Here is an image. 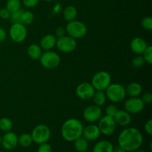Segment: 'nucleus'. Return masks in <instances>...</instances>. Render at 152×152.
Returning <instances> with one entry per match:
<instances>
[{
  "label": "nucleus",
  "mask_w": 152,
  "mask_h": 152,
  "mask_svg": "<svg viewBox=\"0 0 152 152\" xmlns=\"http://www.w3.org/2000/svg\"><path fill=\"white\" fill-rule=\"evenodd\" d=\"M118 145L125 151H135L143 142V136L139 129L129 127L123 129L118 136Z\"/></svg>",
  "instance_id": "f257e3e1"
},
{
  "label": "nucleus",
  "mask_w": 152,
  "mask_h": 152,
  "mask_svg": "<svg viewBox=\"0 0 152 152\" xmlns=\"http://www.w3.org/2000/svg\"><path fill=\"white\" fill-rule=\"evenodd\" d=\"M83 126L81 122L75 118L65 120L61 127V135L65 141L74 142L77 138L82 137Z\"/></svg>",
  "instance_id": "f03ea898"
},
{
  "label": "nucleus",
  "mask_w": 152,
  "mask_h": 152,
  "mask_svg": "<svg viewBox=\"0 0 152 152\" xmlns=\"http://www.w3.org/2000/svg\"><path fill=\"white\" fill-rule=\"evenodd\" d=\"M107 99L114 103H119L126 98V88L119 83H111L105 90Z\"/></svg>",
  "instance_id": "7ed1b4c3"
},
{
  "label": "nucleus",
  "mask_w": 152,
  "mask_h": 152,
  "mask_svg": "<svg viewBox=\"0 0 152 152\" xmlns=\"http://www.w3.org/2000/svg\"><path fill=\"white\" fill-rule=\"evenodd\" d=\"M65 31L68 36L77 39L83 38L87 34L88 28L83 22L74 19L68 22L65 27Z\"/></svg>",
  "instance_id": "20e7f679"
},
{
  "label": "nucleus",
  "mask_w": 152,
  "mask_h": 152,
  "mask_svg": "<svg viewBox=\"0 0 152 152\" xmlns=\"http://www.w3.org/2000/svg\"><path fill=\"white\" fill-rule=\"evenodd\" d=\"M31 137L33 142L37 144H42L48 142L51 137V132L48 126L44 124H39L36 126L31 132Z\"/></svg>",
  "instance_id": "39448f33"
},
{
  "label": "nucleus",
  "mask_w": 152,
  "mask_h": 152,
  "mask_svg": "<svg viewBox=\"0 0 152 152\" xmlns=\"http://www.w3.org/2000/svg\"><path fill=\"white\" fill-rule=\"evenodd\" d=\"M91 83L96 91H105L111 83V74L105 71H98L93 76Z\"/></svg>",
  "instance_id": "423d86ee"
},
{
  "label": "nucleus",
  "mask_w": 152,
  "mask_h": 152,
  "mask_svg": "<svg viewBox=\"0 0 152 152\" xmlns=\"http://www.w3.org/2000/svg\"><path fill=\"white\" fill-rule=\"evenodd\" d=\"M39 61L42 67L46 69H54L61 62L60 56L53 50H47L42 53Z\"/></svg>",
  "instance_id": "0eeeda50"
},
{
  "label": "nucleus",
  "mask_w": 152,
  "mask_h": 152,
  "mask_svg": "<svg viewBox=\"0 0 152 152\" xmlns=\"http://www.w3.org/2000/svg\"><path fill=\"white\" fill-rule=\"evenodd\" d=\"M10 38L16 43H21L25 40L28 36V31L25 25L20 22L13 23L9 29Z\"/></svg>",
  "instance_id": "6e6552de"
},
{
  "label": "nucleus",
  "mask_w": 152,
  "mask_h": 152,
  "mask_svg": "<svg viewBox=\"0 0 152 152\" xmlns=\"http://www.w3.org/2000/svg\"><path fill=\"white\" fill-rule=\"evenodd\" d=\"M98 122L99 123H98L97 126L102 134L105 135V136H110L115 132L117 124L112 117L108 115L102 116L101 118L98 120Z\"/></svg>",
  "instance_id": "1a4fd4ad"
},
{
  "label": "nucleus",
  "mask_w": 152,
  "mask_h": 152,
  "mask_svg": "<svg viewBox=\"0 0 152 152\" xmlns=\"http://www.w3.org/2000/svg\"><path fill=\"white\" fill-rule=\"evenodd\" d=\"M56 46L59 51L62 53H71L77 48V40L68 35L56 39Z\"/></svg>",
  "instance_id": "9d476101"
},
{
  "label": "nucleus",
  "mask_w": 152,
  "mask_h": 152,
  "mask_svg": "<svg viewBox=\"0 0 152 152\" xmlns=\"http://www.w3.org/2000/svg\"><path fill=\"white\" fill-rule=\"evenodd\" d=\"M145 108V104L142 99L138 96L130 97L126 99L124 103L125 111L130 114H137L140 113Z\"/></svg>",
  "instance_id": "9b49d317"
},
{
  "label": "nucleus",
  "mask_w": 152,
  "mask_h": 152,
  "mask_svg": "<svg viewBox=\"0 0 152 152\" xmlns=\"http://www.w3.org/2000/svg\"><path fill=\"white\" fill-rule=\"evenodd\" d=\"M84 120L89 123H94L102 116V109L99 106L96 105H90L86 107L83 113Z\"/></svg>",
  "instance_id": "f8f14e48"
},
{
  "label": "nucleus",
  "mask_w": 152,
  "mask_h": 152,
  "mask_svg": "<svg viewBox=\"0 0 152 152\" xmlns=\"http://www.w3.org/2000/svg\"><path fill=\"white\" fill-rule=\"evenodd\" d=\"M95 89L89 83H82L77 86L75 93L80 99L83 100L91 99L95 93Z\"/></svg>",
  "instance_id": "ddd939ff"
},
{
  "label": "nucleus",
  "mask_w": 152,
  "mask_h": 152,
  "mask_svg": "<svg viewBox=\"0 0 152 152\" xmlns=\"http://www.w3.org/2000/svg\"><path fill=\"white\" fill-rule=\"evenodd\" d=\"M18 137L16 133L13 132H5L3 137H1V145L3 148L7 151H11L16 148L18 145Z\"/></svg>",
  "instance_id": "4468645a"
},
{
  "label": "nucleus",
  "mask_w": 152,
  "mask_h": 152,
  "mask_svg": "<svg viewBox=\"0 0 152 152\" xmlns=\"http://www.w3.org/2000/svg\"><path fill=\"white\" fill-rule=\"evenodd\" d=\"M100 134L101 133L97 125L91 123L83 128L82 137L88 141H94L99 137Z\"/></svg>",
  "instance_id": "2eb2a0df"
},
{
  "label": "nucleus",
  "mask_w": 152,
  "mask_h": 152,
  "mask_svg": "<svg viewBox=\"0 0 152 152\" xmlns=\"http://www.w3.org/2000/svg\"><path fill=\"white\" fill-rule=\"evenodd\" d=\"M113 118L117 126H122V127H126L132 122L131 114L125 110H118Z\"/></svg>",
  "instance_id": "dca6fc26"
},
{
  "label": "nucleus",
  "mask_w": 152,
  "mask_h": 152,
  "mask_svg": "<svg viewBox=\"0 0 152 152\" xmlns=\"http://www.w3.org/2000/svg\"><path fill=\"white\" fill-rule=\"evenodd\" d=\"M147 43L142 37H134L131 41L130 48L133 53L137 55H142L147 48Z\"/></svg>",
  "instance_id": "f3484780"
},
{
  "label": "nucleus",
  "mask_w": 152,
  "mask_h": 152,
  "mask_svg": "<svg viewBox=\"0 0 152 152\" xmlns=\"http://www.w3.org/2000/svg\"><path fill=\"white\" fill-rule=\"evenodd\" d=\"M56 39L57 38L56 37V36L53 34H48L44 36L41 39L39 42V46L42 50H44L45 51L51 50L56 46Z\"/></svg>",
  "instance_id": "a211bd4d"
},
{
  "label": "nucleus",
  "mask_w": 152,
  "mask_h": 152,
  "mask_svg": "<svg viewBox=\"0 0 152 152\" xmlns=\"http://www.w3.org/2000/svg\"><path fill=\"white\" fill-rule=\"evenodd\" d=\"M126 88V95H129L130 97H135L140 95L142 91V88L140 83L133 82V83H129Z\"/></svg>",
  "instance_id": "6ab92c4d"
},
{
  "label": "nucleus",
  "mask_w": 152,
  "mask_h": 152,
  "mask_svg": "<svg viewBox=\"0 0 152 152\" xmlns=\"http://www.w3.org/2000/svg\"><path fill=\"white\" fill-rule=\"evenodd\" d=\"M114 145L108 140H100L93 148V152H112Z\"/></svg>",
  "instance_id": "aec40b11"
},
{
  "label": "nucleus",
  "mask_w": 152,
  "mask_h": 152,
  "mask_svg": "<svg viewBox=\"0 0 152 152\" xmlns=\"http://www.w3.org/2000/svg\"><path fill=\"white\" fill-rule=\"evenodd\" d=\"M27 53L31 59L38 60L42 53V50L40 48L39 45L31 44L28 46V49H27Z\"/></svg>",
  "instance_id": "412c9836"
},
{
  "label": "nucleus",
  "mask_w": 152,
  "mask_h": 152,
  "mask_svg": "<svg viewBox=\"0 0 152 152\" xmlns=\"http://www.w3.org/2000/svg\"><path fill=\"white\" fill-rule=\"evenodd\" d=\"M77 16V9L73 5H68L65 7L63 10V18L66 22H71L74 20Z\"/></svg>",
  "instance_id": "4be33fe9"
},
{
  "label": "nucleus",
  "mask_w": 152,
  "mask_h": 152,
  "mask_svg": "<svg viewBox=\"0 0 152 152\" xmlns=\"http://www.w3.org/2000/svg\"><path fill=\"white\" fill-rule=\"evenodd\" d=\"M91 99H93L94 105L102 107V105H105L107 97L104 91H95V93Z\"/></svg>",
  "instance_id": "5701e85b"
},
{
  "label": "nucleus",
  "mask_w": 152,
  "mask_h": 152,
  "mask_svg": "<svg viewBox=\"0 0 152 152\" xmlns=\"http://www.w3.org/2000/svg\"><path fill=\"white\" fill-rule=\"evenodd\" d=\"M74 148L78 152H83L86 151L88 148L89 144L88 141L86 140L84 137H80L77 138V140L74 141Z\"/></svg>",
  "instance_id": "b1692460"
},
{
  "label": "nucleus",
  "mask_w": 152,
  "mask_h": 152,
  "mask_svg": "<svg viewBox=\"0 0 152 152\" xmlns=\"http://www.w3.org/2000/svg\"><path fill=\"white\" fill-rule=\"evenodd\" d=\"M33 142L32 137H31V134L24 133L21 134L20 136L18 137V143L21 145V146L24 147V148H27V147L31 146V144Z\"/></svg>",
  "instance_id": "393cba45"
},
{
  "label": "nucleus",
  "mask_w": 152,
  "mask_h": 152,
  "mask_svg": "<svg viewBox=\"0 0 152 152\" xmlns=\"http://www.w3.org/2000/svg\"><path fill=\"white\" fill-rule=\"evenodd\" d=\"M34 21V14L29 10H24L21 16L20 23L23 24L24 25H29L32 24Z\"/></svg>",
  "instance_id": "a878e982"
},
{
  "label": "nucleus",
  "mask_w": 152,
  "mask_h": 152,
  "mask_svg": "<svg viewBox=\"0 0 152 152\" xmlns=\"http://www.w3.org/2000/svg\"><path fill=\"white\" fill-rule=\"evenodd\" d=\"M21 7H22L21 0H7L5 5V7L10 12V13L21 9Z\"/></svg>",
  "instance_id": "bb28decb"
},
{
  "label": "nucleus",
  "mask_w": 152,
  "mask_h": 152,
  "mask_svg": "<svg viewBox=\"0 0 152 152\" xmlns=\"http://www.w3.org/2000/svg\"><path fill=\"white\" fill-rule=\"evenodd\" d=\"M13 129V123L7 117H2L0 119V130L3 132H10Z\"/></svg>",
  "instance_id": "cd10ccee"
},
{
  "label": "nucleus",
  "mask_w": 152,
  "mask_h": 152,
  "mask_svg": "<svg viewBox=\"0 0 152 152\" xmlns=\"http://www.w3.org/2000/svg\"><path fill=\"white\" fill-rule=\"evenodd\" d=\"M142 57L145 59V62H147L149 65L152 64V46L148 45L144 52L142 53Z\"/></svg>",
  "instance_id": "c85d7f7f"
},
{
  "label": "nucleus",
  "mask_w": 152,
  "mask_h": 152,
  "mask_svg": "<svg viewBox=\"0 0 152 152\" xmlns=\"http://www.w3.org/2000/svg\"><path fill=\"white\" fill-rule=\"evenodd\" d=\"M24 10H22V8L19 9V10H16V11L13 12V13H10V19L13 23H17V22H20L21 20V16H22V13H23Z\"/></svg>",
  "instance_id": "c756f323"
},
{
  "label": "nucleus",
  "mask_w": 152,
  "mask_h": 152,
  "mask_svg": "<svg viewBox=\"0 0 152 152\" xmlns=\"http://www.w3.org/2000/svg\"><path fill=\"white\" fill-rule=\"evenodd\" d=\"M132 65L135 68H140L142 67L145 63V59H143L142 56L141 55H137V56H135L134 58H133L132 61Z\"/></svg>",
  "instance_id": "7c9ffc66"
},
{
  "label": "nucleus",
  "mask_w": 152,
  "mask_h": 152,
  "mask_svg": "<svg viewBox=\"0 0 152 152\" xmlns=\"http://www.w3.org/2000/svg\"><path fill=\"white\" fill-rule=\"evenodd\" d=\"M141 25L146 31L152 30V18L151 16H145L141 21Z\"/></svg>",
  "instance_id": "2f4dec72"
},
{
  "label": "nucleus",
  "mask_w": 152,
  "mask_h": 152,
  "mask_svg": "<svg viewBox=\"0 0 152 152\" xmlns=\"http://www.w3.org/2000/svg\"><path fill=\"white\" fill-rule=\"evenodd\" d=\"M118 108L115 104H109L108 106L105 108V115L110 116V117H114L116 114V113L118 111Z\"/></svg>",
  "instance_id": "473e14b6"
},
{
  "label": "nucleus",
  "mask_w": 152,
  "mask_h": 152,
  "mask_svg": "<svg viewBox=\"0 0 152 152\" xmlns=\"http://www.w3.org/2000/svg\"><path fill=\"white\" fill-rule=\"evenodd\" d=\"M37 152H53L51 145L48 142L39 144Z\"/></svg>",
  "instance_id": "72a5a7b5"
},
{
  "label": "nucleus",
  "mask_w": 152,
  "mask_h": 152,
  "mask_svg": "<svg viewBox=\"0 0 152 152\" xmlns=\"http://www.w3.org/2000/svg\"><path fill=\"white\" fill-rule=\"evenodd\" d=\"M39 2V0H22V4L27 8H33Z\"/></svg>",
  "instance_id": "f704fd0d"
},
{
  "label": "nucleus",
  "mask_w": 152,
  "mask_h": 152,
  "mask_svg": "<svg viewBox=\"0 0 152 152\" xmlns=\"http://www.w3.org/2000/svg\"><path fill=\"white\" fill-rule=\"evenodd\" d=\"M142 100L144 104H151L152 102V94L151 92H145L142 96Z\"/></svg>",
  "instance_id": "c9c22d12"
},
{
  "label": "nucleus",
  "mask_w": 152,
  "mask_h": 152,
  "mask_svg": "<svg viewBox=\"0 0 152 152\" xmlns=\"http://www.w3.org/2000/svg\"><path fill=\"white\" fill-rule=\"evenodd\" d=\"M10 16V12L6 7L0 9V18L2 19H9Z\"/></svg>",
  "instance_id": "e433bc0d"
},
{
  "label": "nucleus",
  "mask_w": 152,
  "mask_h": 152,
  "mask_svg": "<svg viewBox=\"0 0 152 152\" xmlns=\"http://www.w3.org/2000/svg\"><path fill=\"white\" fill-rule=\"evenodd\" d=\"M144 129H145V132H146L148 135L151 136L152 135V120L151 119L148 120V121L145 123Z\"/></svg>",
  "instance_id": "4c0bfd02"
},
{
  "label": "nucleus",
  "mask_w": 152,
  "mask_h": 152,
  "mask_svg": "<svg viewBox=\"0 0 152 152\" xmlns=\"http://www.w3.org/2000/svg\"><path fill=\"white\" fill-rule=\"evenodd\" d=\"M66 34V31L65 28L63 27H58L55 31V36L56 37L59 38V37H62Z\"/></svg>",
  "instance_id": "58836bf2"
},
{
  "label": "nucleus",
  "mask_w": 152,
  "mask_h": 152,
  "mask_svg": "<svg viewBox=\"0 0 152 152\" xmlns=\"http://www.w3.org/2000/svg\"><path fill=\"white\" fill-rule=\"evenodd\" d=\"M7 34L5 30L2 28H0V43L5 41L6 38H7Z\"/></svg>",
  "instance_id": "ea45409f"
},
{
  "label": "nucleus",
  "mask_w": 152,
  "mask_h": 152,
  "mask_svg": "<svg viewBox=\"0 0 152 152\" xmlns=\"http://www.w3.org/2000/svg\"><path fill=\"white\" fill-rule=\"evenodd\" d=\"M112 152H126V151H125L124 150L121 148V147H120L118 145V146H117V147H114Z\"/></svg>",
  "instance_id": "a19ab883"
},
{
  "label": "nucleus",
  "mask_w": 152,
  "mask_h": 152,
  "mask_svg": "<svg viewBox=\"0 0 152 152\" xmlns=\"http://www.w3.org/2000/svg\"><path fill=\"white\" fill-rule=\"evenodd\" d=\"M43 1H48V2H50V1H54V0H43Z\"/></svg>",
  "instance_id": "79ce46f5"
},
{
  "label": "nucleus",
  "mask_w": 152,
  "mask_h": 152,
  "mask_svg": "<svg viewBox=\"0 0 152 152\" xmlns=\"http://www.w3.org/2000/svg\"><path fill=\"white\" fill-rule=\"evenodd\" d=\"M136 152H146L145 151H142V150H140V151H137Z\"/></svg>",
  "instance_id": "37998d69"
},
{
  "label": "nucleus",
  "mask_w": 152,
  "mask_h": 152,
  "mask_svg": "<svg viewBox=\"0 0 152 152\" xmlns=\"http://www.w3.org/2000/svg\"><path fill=\"white\" fill-rule=\"evenodd\" d=\"M1 137L0 135V145H1Z\"/></svg>",
  "instance_id": "c03bdc74"
},
{
  "label": "nucleus",
  "mask_w": 152,
  "mask_h": 152,
  "mask_svg": "<svg viewBox=\"0 0 152 152\" xmlns=\"http://www.w3.org/2000/svg\"><path fill=\"white\" fill-rule=\"evenodd\" d=\"M0 50H1V45H0Z\"/></svg>",
  "instance_id": "a18cd8bd"
},
{
  "label": "nucleus",
  "mask_w": 152,
  "mask_h": 152,
  "mask_svg": "<svg viewBox=\"0 0 152 152\" xmlns=\"http://www.w3.org/2000/svg\"><path fill=\"white\" fill-rule=\"evenodd\" d=\"M83 152H88V151H83Z\"/></svg>",
  "instance_id": "49530a36"
},
{
  "label": "nucleus",
  "mask_w": 152,
  "mask_h": 152,
  "mask_svg": "<svg viewBox=\"0 0 152 152\" xmlns=\"http://www.w3.org/2000/svg\"><path fill=\"white\" fill-rule=\"evenodd\" d=\"M0 152H2V151H0Z\"/></svg>",
  "instance_id": "de8ad7c7"
}]
</instances>
